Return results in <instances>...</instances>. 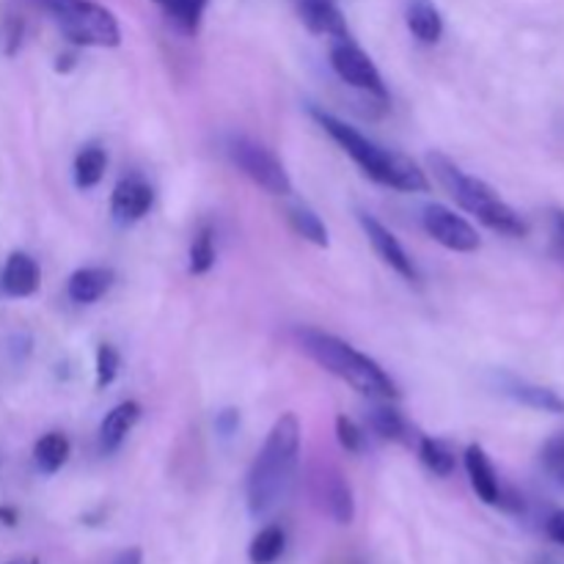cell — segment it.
<instances>
[{"label":"cell","instance_id":"20","mask_svg":"<svg viewBox=\"0 0 564 564\" xmlns=\"http://www.w3.org/2000/svg\"><path fill=\"white\" fill-rule=\"evenodd\" d=\"M154 3L174 22L176 31H182L185 36H196L202 31V20L209 0H154Z\"/></svg>","mask_w":564,"mask_h":564},{"label":"cell","instance_id":"10","mask_svg":"<svg viewBox=\"0 0 564 564\" xmlns=\"http://www.w3.org/2000/svg\"><path fill=\"white\" fill-rule=\"evenodd\" d=\"M152 204L154 191L149 182L141 180V176H124V180L113 187V193H110V215H113L116 224L121 226L138 224L141 218H147Z\"/></svg>","mask_w":564,"mask_h":564},{"label":"cell","instance_id":"5","mask_svg":"<svg viewBox=\"0 0 564 564\" xmlns=\"http://www.w3.org/2000/svg\"><path fill=\"white\" fill-rule=\"evenodd\" d=\"M77 47H119L121 28L113 11L97 0H31Z\"/></svg>","mask_w":564,"mask_h":564},{"label":"cell","instance_id":"26","mask_svg":"<svg viewBox=\"0 0 564 564\" xmlns=\"http://www.w3.org/2000/svg\"><path fill=\"white\" fill-rule=\"evenodd\" d=\"M213 264H215V231L213 226H202L191 242V264H187V268H191L193 275H204L213 270Z\"/></svg>","mask_w":564,"mask_h":564},{"label":"cell","instance_id":"12","mask_svg":"<svg viewBox=\"0 0 564 564\" xmlns=\"http://www.w3.org/2000/svg\"><path fill=\"white\" fill-rule=\"evenodd\" d=\"M297 14H301L303 25L317 36L350 39L347 20L336 0H297Z\"/></svg>","mask_w":564,"mask_h":564},{"label":"cell","instance_id":"32","mask_svg":"<svg viewBox=\"0 0 564 564\" xmlns=\"http://www.w3.org/2000/svg\"><path fill=\"white\" fill-rule=\"evenodd\" d=\"M110 564H143V551L127 549V551H121V554H116V560Z\"/></svg>","mask_w":564,"mask_h":564},{"label":"cell","instance_id":"36","mask_svg":"<svg viewBox=\"0 0 564 564\" xmlns=\"http://www.w3.org/2000/svg\"><path fill=\"white\" fill-rule=\"evenodd\" d=\"M9 564H39V562L31 560V562H9Z\"/></svg>","mask_w":564,"mask_h":564},{"label":"cell","instance_id":"31","mask_svg":"<svg viewBox=\"0 0 564 564\" xmlns=\"http://www.w3.org/2000/svg\"><path fill=\"white\" fill-rule=\"evenodd\" d=\"M237 424H240V413L237 411H224L218 419H215V427H218L224 435L235 433Z\"/></svg>","mask_w":564,"mask_h":564},{"label":"cell","instance_id":"29","mask_svg":"<svg viewBox=\"0 0 564 564\" xmlns=\"http://www.w3.org/2000/svg\"><path fill=\"white\" fill-rule=\"evenodd\" d=\"M543 463L551 477L564 485V435H556L554 441H549V446L543 452Z\"/></svg>","mask_w":564,"mask_h":564},{"label":"cell","instance_id":"15","mask_svg":"<svg viewBox=\"0 0 564 564\" xmlns=\"http://www.w3.org/2000/svg\"><path fill=\"white\" fill-rule=\"evenodd\" d=\"M39 264L31 253L14 251L3 264V273H0V286L9 297H31L39 290Z\"/></svg>","mask_w":564,"mask_h":564},{"label":"cell","instance_id":"22","mask_svg":"<svg viewBox=\"0 0 564 564\" xmlns=\"http://www.w3.org/2000/svg\"><path fill=\"white\" fill-rule=\"evenodd\" d=\"M286 534L281 527H264L259 529L257 538L248 545V562L251 564H275L284 556Z\"/></svg>","mask_w":564,"mask_h":564},{"label":"cell","instance_id":"30","mask_svg":"<svg viewBox=\"0 0 564 564\" xmlns=\"http://www.w3.org/2000/svg\"><path fill=\"white\" fill-rule=\"evenodd\" d=\"M545 532H549V538L554 540V543L564 545V510L554 512V516L545 521Z\"/></svg>","mask_w":564,"mask_h":564},{"label":"cell","instance_id":"7","mask_svg":"<svg viewBox=\"0 0 564 564\" xmlns=\"http://www.w3.org/2000/svg\"><path fill=\"white\" fill-rule=\"evenodd\" d=\"M330 66H334V72L347 86L372 94L378 99H389L383 75L375 66V61L352 39H336L334 47H330Z\"/></svg>","mask_w":564,"mask_h":564},{"label":"cell","instance_id":"23","mask_svg":"<svg viewBox=\"0 0 564 564\" xmlns=\"http://www.w3.org/2000/svg\"><path fill=\"white\" fill-rule=\"evenodd\" d=\"M369 427H372L375 435H380L383 441H397V444H413L411 441V427H408V422L402 419L400 411H394V408H375V411H369Z\"/></svg>","mask_w":564,"mask_h":564},{"label":"cell","instance_id":"13","mask_svg":"<svg viewBox=\"0 0 564 564\" xmlns=\"http://www.w3.org/2000/svg\"><path fill=\"white\" fill-rule=\"evenodd\" d=\"M141 422V405L135 400L119 402L108 416L99 424V452L102 455H113L121 449V444L127 441V435L132 433V427Z\"/></svg>","mask_w":564,"mask_h":564},{"label":"cell","instance_id":"27","mask_svg":"<svg viewBox=\"0 0 564 564\" xmlns=\"http://www.w3.org/2000/svg\"><path fill=\"white\" fill-rule=\"evenodd\" d=\"M97 389H108L110 383L116 380V375H119V367H121V358H119V350H116L113 345H99L97 347Z\"/></svg>","mask_w":564,"mask_h":564},{"label":"cell","instance_id":"14","mask_svg":"<svg viewBox=\"0 0 564 564\" xmlns=\"http://www.w3.org/2000/svg\"><path fill=\"white\" fill-rule=\"evenodd\" d=\"M463 460H466V474L471 479V488L479 496V501H485L490 507L501 505V485L488 452L479 444H471L466 449V455H463Z\"/></svg>","mask_w":564,"mask_h":564},{"label":"cell","instance_id":"2","mask_svg":"<svg viewBox=\"0 0 564 564\" xmlns=\"http://www.w3.org/2000/svg\"><path fill=\"white\" fill-rule=\"evenodd\" d=\"M314 121L356 160L358 169L369 176L372 182L386 187H394V191L402 193H427L430 180L411 158L400 152H391V149H383L380 143H375L372 138L364 135L361 130H356L347 121L336 119L334 113H325V110L312 108Z\"/></svg>","mask_w":564,"mask_h":564},{"label":"cell","instance_id":"24","mask_svg":"<svg viewBox=\"0 0 564 564\" xmlns=\"http://www.w3.org/2000/svg\"><path fill=\"white\" fill-rule=\"evenodd\" d=\"M286 220H290V226L303 237V240H308L317 248H328V229H325L323 218H319L312 207L295 204V207L286 209Z\"/></svg>","mask_w":564,"mask_h":564},{"label":"cell","instance_id":"18","mask_svg":"<svg viewBox=\"0 0 564 564\" xmlns=\"http://www.w3.org/2000/svg\"><path fill=\"white\" fill-rule=\"evenodd\" d=\"M505 391L518 400L521 405L534 408V411H545V413H564V397H560V391L545 389V386H534L527 383V380H516V378H505Z\"/></svg>","mask_w":564,"mask_h":564},{"label":"cell","instance_id":"19","mask_svg":"<svg viewBox=\"0 0 564 564\" xmlns=\"http://www.w3.org/2000/svg\"><path fill=\"white\" fill-rule=\"evenodd\" d=\"M69 455L72 444L64 433H47L33 444V463H36L39 471L47 474V477L58 474L61 468L69 463Z\"/></svg>","mask_w":564,"mask_h":564},{"label":"cell","instance_id":"33","mask_svg":"<svg viewBox=\"0 0 564 564\" xmlns=\"http://www.w3.org/2000/svg\"><path fill=\"white\" fill-rule=\"evenodd\" d=\"M554 242H556V253L564 259V215H556V235H554Z\"/></svg>","mask_w":564,"mask_h":564},{"label":"cell","instance_id":"3","mask_svg":"<svg viewBox=\"0 0 564 564\" xmlns=\"http://www.w3.org/2000/svg\"><path fill=\"white\" fill-rule=\"evenodd\" d=\"M295 341L312 361H317L334 378L345 380L358 394L369 397V400H397L400 397L391 375L375 358L364 356L339 336L303 325V328H295Z\"/></svg>","mask_w":564,"mask_h":564},{"label":"cell","instance_id":"34","mask_svg":"<svg viewBox=\"0 0 564 564\" xmlns=\"http://www.w3.org/2000/svg\"><path fill=\"white\" fill-rule=\"evenodd\" d=\"M17 521H20L17 510H11V507H0V527H17Z\"/></svg>","mask_w":564,"mask_h":564},{"label":"cell","instance_id":"28","mask_svg":"<svg viewBox=\"0 0 564 564\" xmlns=\"http://www.w3.org/2000/svg\"><path fill=\"white\" fill-rule=\"evenodd\" d=\"M336 438H339L341 449L350 455H358L364 449V430L352 419L336 416Z\"/></svg>","mask_w":564,"mask_h":564},{"label":"cell","instance_id":"8","mask_svg":"<svg viewBox=\"0 0 564 564\" xmlns=\"http://www.w3.org/2000/svg\"><path fill=\"white\" fill-rule=\"evenodd\" d=\"M422 226L438 246L446 248V251L474 253L482 246L479 231L474 229L463 215L444 207V204H427V207L422 209Z\"/></svg>","mask_w":564,"mask_h":564},{"label":"cell","instance_id":"4","mask_svg":"<svg viewBox=\"0 0 564 564\" xmlns=\"http://www.w3.org/2000/svg\"><path fill=\"white\" fill-rule=\"evenodd\" d=\"M430 165L438 174L441 185L449 191V196L466 209L468 215L479 220L488 229L499 231V235L507 237H523L529 231L527 220L494 191L485 180H477V176L466 174L460 165H455L452 160H446L444 154H430Z\"/></svg>","mask_w":564,"mask_h":564},{"label":"cell","instance_id":"16","mask_svg":"<svg viewBox=\"0 0 564 564\" xmlns=\"http://www.w3.org/2000/svg\"><path fill=\"white\" fill-rule=\"evenodd\" d=\"M116 273L110 268H80L69 275V301L80 303V306H91L99 297L108 295V290L113 286Z\"/></svg>","mask_w":564,"mask_h":564},{"label":"cell","instance_id":"9","mask_svg":"<svg viewBox=\"0 0 564 564\" xmlns=\"http://www.w3.org/2000/svg\"><path fill=\"white\" fill-rule=\"evenodd\" d=\"M358 224H361L364 235H367L369 242H372L375 253H378V257L383 259V262L389 264L397 275H402L405 281H419L416 264H413V259L408 257V251L402 248V242L391 235L389 226H383L378 218H375V215H369V213H358Z\"/></svg>","mask_w":564,"mask_h":564},{"label":"cell","instance_id":"6","mask_svg":"<svg viewBox=\"0 0 564 564\" xmlns=\"http://www.w3.org/2000/svg\"><path fill=\"white\" fill-rule=\"evenodd\" d=\"M229 158L235 160L237 169H240L253 185L268 191L270 196H292V180L290 174H286L284 163L259 141L246 135H231Z\"/></svg>","mask_w":564,"mask_h":564},{"label":"cell","instance_id":"35","mask_svg":"<svg viewBox=\"0 0 564 564\" xmlns=\"http://www.w3.org/2000/svg\"><path fill=\"white\" fill-rule=\"evenodd\" d=\"M72 66H75V55H72V53L58 55V64H55V69H58V72H69Z\"/></svg>","mask_w":564,"mask_h":564},{"label":"cell","instance_id":"1","mask_svg":"<svg viewBox=\"0 0 564 564\" xmlns=\"http://www.w3.org/2000/svg\"><path fill=\"white\" fill-rule=\"evenodd\" d=\"M297 463H301V419L295 413H281L248 471L246 501L253 518L270 516L284 501L295 482Z\"/></svg>","mask_w":564,"mask_h":564},{"label":"cell","instance_id":"17","mask_svg":"<svg viewBox=\"0 0 564 564\" xmlns=\"http://www.w3.org/2000/svg\"><path fill=\"white\" fill-rule=\"evenodd\" d=\"M408 28L422 44H435L444 36V17L433 0H411L405 11Z\"/></svg>","mask_w":564,"mask_h":564},{"label":"cell","instance_id":"11","mask_svg":"<svg viewBox=\"0 0 564 564\" xmlns=\"http://www.w3.org/2000/svg\"><path fill=\"white\" fill-rule=\"evenodd\" d=\"M314 485H317V499L323 501L328 516L339 527H350L352 518H356V499H352L350 482L336 468H325Z\"/></svg>","mask_w":564,"mask_h":564},{"label":"cell","instance_id":"21","mask_svg":"<svg viewBox=\"0 0 564 564\" xmlns=\"http://www.w3.org/2000/svg\"><path fill=\"white\" fill-rule=\"evenodd\" d=\"M105 169H108V154H105V149L97 147V143H88L75 158V185L80 191H91V187H97L102 182Z\"/></svg>","mask_w":564,"mask_h":564},{"label":"cell","instance_id":"25","mask_svg":"<svg viewBox=\"0 0 564 564\" xmlns=\"http://www.w3.org/2000/svg\"><path fill=\"white\" fill-rule=\"evenodd\" d=\"M419 457H422V463L435 474V477H449V474L455 471V455H452L449 446H446L444 441L422 435V438H419Z\"/></svg>","mask_w":564,"mask_h":564}]
</instances>
